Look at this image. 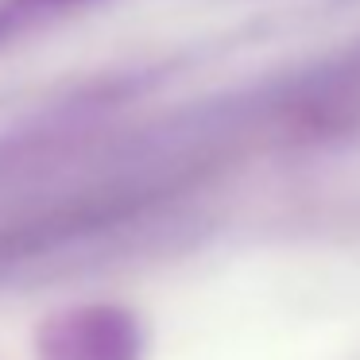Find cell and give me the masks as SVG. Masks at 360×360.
Returning <instances> with one entry per match:
<instances>
[{
  "mask_svg": "<svg viewBox=\"0 0 360 360\" xmlns=\"http://www.w3.org/2000/svg\"><path fill=\"white\" fill-rule=\"evenodd\" d=\"M136 333L117 310H74L55 318L39 337L43 360H128Z\"/></svg>",
  "mask_w": 360,
  "mask_h": 360,
  "instance_id": "obj_1",
  "label": "cell"
},
{
  "mask_svg": "<svg viewBox=\"0 0 360 360\" xmlns=\"http://www.w3.org/2000/svg\"><path fill=\"white\" fill-rule=\"evenodd\" d=\"M78 4H89V0H0V43H8L16 32L39 24V20L78 8Z\"/></svg>",
  "mask_w": 360,
  "mask_h": 360,
  "instance_id": "obj_2",
  "label": "cell"
}]
</instances>
